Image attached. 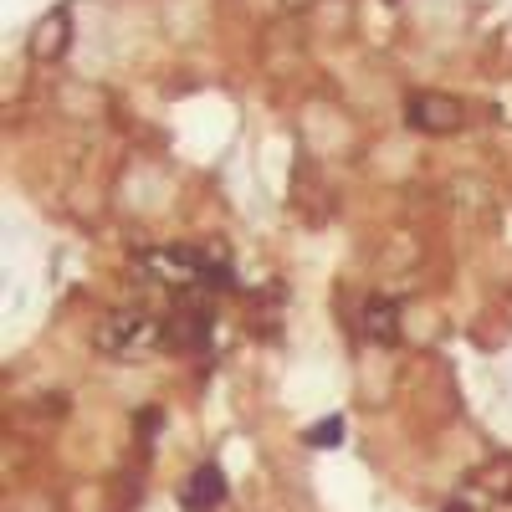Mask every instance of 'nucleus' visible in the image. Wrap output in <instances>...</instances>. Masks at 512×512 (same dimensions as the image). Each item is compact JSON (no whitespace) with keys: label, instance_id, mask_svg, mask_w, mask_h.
<instances>
[{"label":"nucleus","instance_id":"f257e3e1","mask_svg":"<svg viewBox=\"0 0 512 512\" xmlns=\"http://www.w3.org/2000/svg\"><path fill=\"white\" fill-rule=\"evenodd\" d=\"M461 118H466V108H461V98H451V93L420 88V93L405 98V123L415 128V134H436V139H441V134H456Z\"/></svg>","mask_w":512,"mask_h":512},{"label":"nucleus","instance_id":"0eeeda50","mask_svg":"<svg viewBox=\"0 0 512 512\" xmlns=\"http://www.w3.org/2000/svg\"><path fill=\"white\" fill-rule=\"evenodd\" d=\"M369 333L390 344L395 338V303H369Z\"/></svg>","mask_w":512,"mask_h":512},{"label":"nucleus","instance_id":"7ed1b4c3","mask_svg":"<svg viewBox=\"0 0 512 512\" xmlns=\"http://www.w3.org/2000/svg\"><path fill=\"white\" fill-rule=\"evenodd\" d=\"M180 502H185V512H216L226 502V472L221 466H200V472H190Z\"/></svg>","mask_w":512,"mask_h":512},{"label":"nucleus","instance_id":"39448f33","mask_svg":"<svg viewBox=\"0 0 512 512\" xmlns=\"http://www.w3.org/2000/svg\"><path fill=\"white\" fill-rule=\"evenodd\" d=\"M205 333H210L205 313H180L175 323H169V344H185V349H200V344H205Z\"/></svg>","mask_w":512,"mask_h":512},{"label":"nucleus","instance_id":"423d86ee","mask_svg":"<svg viewBox=\"0 0 512 512\" xmlns=\"http://www.w3.org/2000/svg\"><path fill=\"white\" fill-rule=\"evenodd\" d=\"M313 451H333L338 441H344V415H323L318 425H308V436H303Z\"/></svg>","mask_w":512,"mask_h":512},{"label":"nucleus","instance_id":"20e7f679","mask_svg":"<svg viewBox=\"0 0 512 512\" xmlns=\"http://www.w3.org/2000/svg\"><path fill=\"white\" fill-rule=\"evenodd\" d=\"M144 328H149L144 313H113V323L98 333V344H103L108 354H123L128 344H139V338H144Z\"/></svg>","mask_w":512,"mask_h":512},{"label":"nucleus","instance_id":"f03ea898","mask_svg":"<svg viewBox=\"0 0 512 512\" xmlns=\"http://www.w3.org/2000/svg\"><path fill=\"white\" fill-rule=\"evenodd\" d=\"M67 47H72V11L52 6L47 16L36 21V31H31V57L36 62H57Z\"/></svg>","mask_w":512,"mask_h":512}]
</instances>
